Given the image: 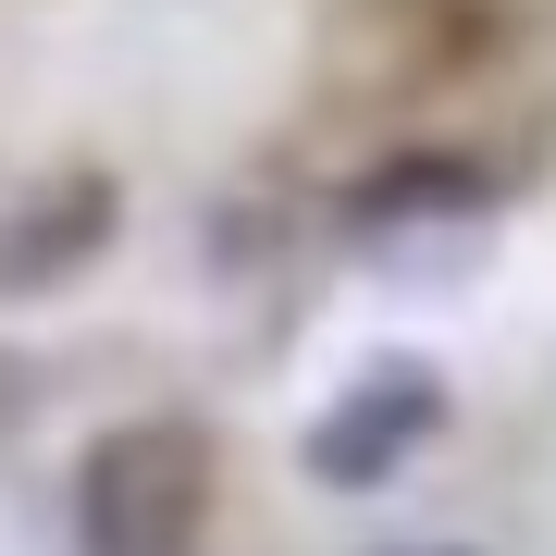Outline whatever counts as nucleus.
Returning <instances> with one entry per match:
<instances>
[{"mask_svg": "<svg viewBox=\"0 0 556 556\" xmlns=\"http://www.w3.org/2000/svg\"><path fill=\"white\" fill-rule=\"evenodd\" d=\"M223 507V457L199 420H112L75 457V544L87 556H199Z\"/></svg>", "mask_w": 556, "mask_h": 556, "instance_id": "f257e3e1", "label": "nucleus"}, {"mask_svg": "<svg viewBox=\"0 0 556 556\" xmlns=\"http://www.w3.org/2000/svg\"><path fill=\"white\" fill-rule=\"evenodd\" d=\"M433 433H445V371L433 358H371L358 383H334V396L309 408L298 470L321 482V495H383Z\"/></svg>", "mask_w": 556, "mask_h": 556, "instance_id": "f03ea898", "label": "nucleus"}, {"mask_svg": "<svg viewBox=\"0 0 556 556\" xmlns=\"http://www.w3.org/2000/svg\"><path fill=\"white\" fill-rule=\"evenodd\" d=\"M112 236H124V186L87 174V161L0 186V298H50V285H75Z\"/></svg>", "mask_w": 556, "mask_h": 556, "instance_id": "7ed1b4c3", "label": "nucleus"}, {"mask_svg": "<svg viewBox=\"0 0 556 556\" xmlns=\"http://www.w3.org/2000/svg\"><path fill=\"white\" fill-rule=\"evenodd\" d=\"M495 223V174H482L470 149H408V161H383L371 186L346 199V236L371 248V260H408L420 248H457V236H482Z\"/></svg>", "mask_w": 556, "mask_h": 556, "instance_id": "20e7f679", "label": "nucleus"}, {"mask_svg": "<svg viewBox=\"0 0 556 556\" xmlns=\"http://www.w3.org/2000/svg\"><path fill=\"white\" fill-rule=\"evenodd\" d=\"M371 556H470V544H371Z\"/></svg>", "mask_w": 556, "mask_h": 556, "instance_id": "39448f33", "label": "nucleus"}]
</instances>
